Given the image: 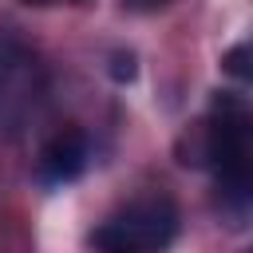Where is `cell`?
<instances>
[{
  "label": "cell",
  "mask_w": 253,
  "mask_h": 253,
  "mask_svg": "<svg viewBox=\"0 0 253 253\" xmlns=\"http://www.w3.org/2000/svg\"><path fill=\"white\" fill-rule=\"evenodd\" d=\"M178 233V210L166 198H138L95 229L103 253H158Z\"/></svg>",
  "instance_id": "6da1fadb"
},
{
  "label": "cell",
  "mask_w": 253,
  "mask_h": 253,
  "mask_svg": "<svg viewBox=\"0 0 253 253\" xmlns=\"http://www.w3.org/2000/svg\"><path fill=\"white\" fill-rule=\"evenodd\" d=\"M206 158L217 170L221 190L245 210L249 202V119L241 103H217L206 130Z\"/></svg>",
  "instance_id": "7a4b0ae2"
},
{
  "label": "cell",
  "mask_w": 253,
  "mask_h": 253,
  "mask_svg": "<svg viewBox=\"0 0 253 253\" xmlns=\"http://www.w3.org/2000/svg\"><path fill=\"white\" fill-rule=\"evenodd\" d=\"M87 158H91L87 138H83L79 130H63V134H55V138L43 146V154H40V174H43L47 182H71V178H79V174L87 170Z\"/></svg>",
  "instance_id": "3957f363"
},
{
  "label": "cell",
  "mask_w": 253,
  "mask_h": 253,
  "mask_svg": "<svg viewBox=\"0 0 253 253\" xmlns=\"http://www.w3.org/2000/svg\"><path fill=\"white\" fill-rule=\"evenodd\" d=\"M126 8H142V12H150V8H162V4H170V0H123Z\"/></svg>",
  "instance_id": "277c9868"
},
{
  "label": "cell",
  "mask_w": 253,
  "mask_h": 253,
  "mask_svg": "<svg viewBox=\"0 0 253 253\" xmlns=\"http://www.w3.org/2000/svg\"><path fill=\"white\" fill-rule=\"evenodd\" d=\"M28 4H59V0H28Z\"/></svg>",
  "instance_id": "5b68a950"
}]
</instances>
